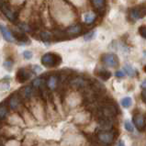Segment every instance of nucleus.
Returning a JSON list of instances; mask_svg holds the SVG:
<instances>
[{
	"label": "nucleus",
	"mask_w": 146,
	"mask_h": 146,
	"mask_svg": "<svg viewBox=\"0 0 146 146\" xmlns=\"http://www.w3.org/2000/svg\"><path fill=\"white\" fill-rule=\"evenodd\" d=\"M62 62V57L59 54L56 53H52L49 52L44 54V55L41 57V64L44 65L45 67L48 68H52V67H56L59 64H61Z\"/></svg>",
	"instance_id": "obj_1"
},
{
	"label": "nucleus",
	"mask_w": 146,
	"mask_h": 146,
	"mask_svg": "<svg viewBox=\"0 0 146 146\" xmlns=\"http://www.w3.org/2000/svg\"><path fill=\"white\" fill-rule=\"evenodd\" d=\"M115 138H116V134L113 131L98 132V139L104 145H111L114 143Z\"/></svg>",
	"instance_id": "obj_2"
},
{
	"label": "nucleus",
	"mask_w": 146,
	"mask_h": 146,
	"mask_svg": "<svg viewBox=\"0 0 146 146\" xmlns=\"http://www.w3.org/2000/svg\"><path fill=\"white\" fill-rule=\"evenodd\" d=\"M101 61L105 65L108 66V67L115 68L119 65V58L116 54L113 53H106L102 55Z\"/></svg>",
	"instance_id": "obj_3"
},
{
	"label": "nucleus",
	"mask_w": 146,
	"mask_h": 146,
	"mask_svg": "<svg viewBox=\"0 0 146 146\" xmlns=\"http://www.w3.org/2000/svg\"><path fill=\"white\" fill-rule=\"evenodd\" d=\"M113 129V123L110 119L100 118L98 122V131H112Z\"/></svg>",
	"instance_id": "obj_4"
},
{
	"label": "nucleus",
	"mask_w": 146,
	"mask_h": 146,
	"mask_svg": "<svg viewBox=\"0 0 146 146\" xmlns=\"http://www.w3.org/2000/svg\"><path fill=\"white\" fill-rule=\"evenodd\" d=\"M20 104H21V98L19 97V94H12L7 99V106L11 110H18L20 107Z\"/></svg>",
	"instance_id": "obj_5"
},
{
	"label": "nucleus",
	"mask_w": 146,
	"mask_h": 146,
	"mask_svg": "<svg viewBox=\"0 0 146 146\" xmlns=\"http://www.w3.org/2000/svg\"><path fill=\"white\" fill-rule=\"evenodd\" d=\"M31 71L27 70L26 68H20L19 69V71L17 72V76H16V78L17 80H18L19 83H25L27 80L31 78Z\"/></svg>",
	"instance_id": "obj_6"
},
{
	"label": "nucleus",
	"mask_w": 146,
	"mask_h": 146,
	"mask_svg": "<svg viewBox=\"0 0 146 146\" xmlns=\"http://www.w3.org/2000/svg\"><path fill=\"white\" fill-rule=\"evenodd\" d=\"M133 122H134V125L140 131H144L146 120H145V117L143 114L139 113L133 116Z\"/></svg>",
	"instance_id": "obj_7"
},
{
	"label": "nucleus",
	"mask_w": 146,
	"mask_h": 146,
	"mask_svg": "<svg viewBox=\"0 0 146 146\" xmlns=\"http://www.w3.org/2000/svg\"><path fill=\"white\" fill-rule=\"evenodd\" d=\"M19 97L25 100H30L34 96V88L31 86H24L23 88L20 89V93L19 94Z\"/></svg>",
	"instance_id": "obj_8"
},
{
	"label": "nucleus",
	"mask_w": 146,
	"mask_h": 146,
	"mask_svg": "<svg viewBox=\"0 0 146 146\" xmlns=\"http://www.w3.org/2000/svg\"><path fill=\"white\" fill-rule=\"evenodd\" d=\"M144 15H145V8L144 7L143 9L141 8V7H134V8H132V9H131V11H130V17L133 21H137V20L143 19Z\"/></svg>",
	"instance_id": "obj_9"
},
{
	"label": "nucleus",
	"mask_w": 146,
	"mask_h": 146,
	"mask_svg": "<svg viewBox=\"0 0 146 146\" xmlns=\"http://www.w3.org/2000/svg\"><path fill=\"white\" fill-rule=\"evenodd\" d=\"M70 85L72 86L74 88L80 89V88H84V87H86V81L83 77L76 76V77H74V78L71 79V80H70Z\"/></svg>",
	"instance_id": "obj_10"
},
{
	"label": "nucleus",
	"mask_w": 146,
	"mask_h": 146,
	"mask_svg": "<svg viewBox=\"0 0 146 146\" xmlns=\"http://www.w3.org/2000/svg\"><path fill=\"white\" fill-rule=\"evenodd\" d=\"M0 9H1V11L3 12V14L5 15L7 18L10 20L11 22H14L15 20L17 19V15L15 12H13L9 7H8L6 3H4L3 5L1 6V7H0Z\"/></svg>",
	"instance_id": "obj_11"
},
{
	"label": "nucleus",
	"mask_w": 146,
	"mask_h": 146,
	"mask_svg": "<svg viewBox=\"0 0 146 146\" xmlns=\"http://www.w3.org/2000/svg\"><path fill=\"white\" fill-rule=\"evenodd\" d=\"M8 122L12 124L13 126H24V120L22 117L19 114H13L10 117H8Z\"/></svg>",
	"instance_id": "obj_12"
},
{
	"label": "nucleus",
	"mask_w": 146,
	"mask_h": 146,
	"mask_svg": "<svg viewBox=\"0 0 146 146\" xmlns=\"http://www.w3.org/2000/svg\"><path fill=\"white\" fill-rule=\"evenodd\" d=\"M58 83H59V76H55V74H52V76H50L47 79L46 82V86L50 90H55L56 87L58 86Z\"/></svg>",
	"instance_id": "obj_13"
},
{
	"label": "nucleus",
	"mask_w": 146,
	"mask_h": 146,
	"mask_svg": "<svg viewBox=\"0 0 146 146\" xmlns=\"http://www.w3.org/2000/svg\"><path fill=\"white\" fill-rule=\"evenodd\" d=\"M0 31H1L4 39H5L7 41H8V42H13L14 38H13V36H12V33L9 31V30H8L6 26L0 24Z\"/></svg>",
	"instance_id": "obj_14"
},
{
	"label": "nucleus",
	"mask_w": 146,
	"mask_h": 146,
	"mask_svg": "<svg viewBox=\"0 0 146 146\" xmlns=\"http://www.w3.org/2000/svg\"><path fill=\"white\" fill-rule=\"evenodd\" d=\"M4 131H5L4 135H5L6 137H7V138H9V139H13L14 137H16L17 134H19L20 133V131L18 128H16V126H13L11 128H5L4 129Z\"/></svg>",
	"instance_id": "obj_15"
},
{
	"label": "nucleus",
	"mask_w": 146,
	"mask_h": 146,
	"mask_svg": "<svg viewBox=\"0 0 146 146\" xmlns=\"http://www.w3.org/2000/svg\"><path fill=\"white\" fill-rule=\"evenodd\" d=\"M12 36H13V38L18 40L19 41L20 44H25V43H28L29 42V39L28 37L26 36V34L23 32V31H14V33L12 34Z\"/></svg>",
	"instance_id": "obj_16"
},
{
	"label": "nucleus",
	"mask_w": 146,
	"mask_h": 146,
	"mask_svg": "<svg viewBox=\"0 0 146 146\" xmlns=\"http://www.w3.org/2000/svg\"><path fill=\"white\" fill-rule=\"evenodd\" d=\"M82 31V27L80 25H73L67 28V30L65 31L66 35H71V36H76Z\"/></svg>",
	"instance_id": "obj_17"
},
{
	"label": "nucleus",
	"mask_w": 146,
	"mask_h": 146,
	"mask_svg": "<svg viewBox=\"0 0 146 146\" xmlns=\"http://www.w3.org/2000/svg\"><path fill=\"white\" fill-rule=\"evenodd\" d=\"M96 74H98V77H100L104 81H107L111 77V73L106 69H98L96 71Z\"/></svg>",
	"instance_id": "obj_18"
},
{
	"label": "nucleus",
	"mask_w": 146,
	"mask_h": 146,
	"mask_svg": "<svg viewBox=\"0 0 146 146\" xmlns=\"http://www.w3.org/2000/svg\"><path fill=\"white\" fill-rule=\"evenodd\" d=\"M8 117V106L6 102L0 104V121L6 119Z\"/></svg>",
	"instance_id": "obj_19"
},
{
	"label": "nucleus",
	"mask_w": 146,
	"mask_h": 146,
	"mask_svg": "<svg viewBox=\"0 0 146 146\" xmlns=\"http://www.w3.org/2000/svg\"><path fill=\"white\" fill-rule=\"evenodd\" d=\"M9 76H6L0 80V91H7L9 89L10 83H9Z\"/></svg>",
	"instance_id": "obj_20"
},
{
	"label": "nucleus",
	"mask_w": 146,
	"mask_h": 146,
	"mask_svg": "<svg viewBox=\"0 0 146 146\" xmlns=\"http://www.w3.org/2000/svg\"><path fill=\"white\" fill-rule=\"evenodd\" d=\"M96 19V14L93 12H86L84 14V21L87 24H91L95 21Z\"/></svg>",
	"instance_id": "obj_21"
},
{
	"label": "nucleus",
	"mask_w": 146,
	"mask_h": 146,
	"mask_svg": "<svg viewBox=\"0 0 146 146\" xmlns=\"http://www.w3.org/2000/svg\"><path fill=\"white\" fill-rule=\"evenodd\" d=\"M40 38L42 40H44V42L46 43L47 41L52 40V34L49 31H42L40 33Z\"/></svg>",
	"instance_id": "obj_22"
},
{
	"label": "nucleus",
	"mask_w": 146,
	"mask_h": 146,
	"mask_svg": "<svg viewBox=\"0 0 146 146\" xmlns=\"http://www.w3.org/2000/svg\"><path fill=\"white\" fill-rule=\"evenodd\" d=\"M124 70H125V72H126V74H128L129 76H135V71L134 69L132 68V66H131L130 64H125L124 65Z\"/></svg>",
	"instance_id": "obj_23"
},
{
	"label": "nucleus",
	"mask_w": 146,
	"mask_h": 146,
	"mask_svg": "<svg viewBox=\"0 0 146 146\" xmlns=\"http://www.w3.org/2000/svg\"><path fill=\"white\" fill-rule=\"evenodd\" d=\"M131 104H132V100L130 97H127V98H124L122 100H121V105L123 108H130L131 106Z\"/></svg>",
	"instance_id": "obj_24"
},
{
	"label": "nucleus",
	"mask_w": 146,
	"mask_h": 146,
	"mask_svg": "<svg viewBox=\"0 0 146 146\" xmlns=\"http://www.w3.org/2000/svg\"><path fill=\"white\" fill-rule=\"evenodd\" d=\"M93 4L96 8H98V10H102L104 4H105V0H93Z\"/></svg>",
	"instance_id": "obj_25"
},
{
	"label": "nucleus",
	"mask_w": 146,
	"mask_h": 146,
	"mask_svg": "<svg viewBox=\"0 0 146 146\" xmlns=\"http://www.w3.org/2000/svg\"><path fill=\"white\" fill-rule=\"evenodd\" d=\"M43 83V80H42V78H36L35 80H33L32 82V87L34 89H39V87Z\"/></svg>",
	"instance_id": "obj_26"
},
{
	"label": "nucleus",
	"mask_w": 146,
	"mask_h": 146,
	"mask_svg": "<svg viewBox=\"0 0 146 146\" xmlns=\"http://www.w3.org/2000/svg\"><path fill=\"white\" fill-rule=\"evenodd\" d=\"M95 36H96V31H90L86 33V34H85L84 36V40H93L95 38Z\"/></svg>",
	"instance_id": "obj_27"
},
{
	"label": "nucleus",
	"mask_w": 146,
	"mask_h": 146,
	"mask_svg": "<svg viewBox=\"0 0 146 146\" xmlns=\"http://www.w3.org/2000/svg\"><path fill=\"white\" fill-rule=\"evenodd\" d=\"M124 127H125V129H126V131H129V132H133V131H134L133 125H132V123L130 121V120H126V121H125Z\"/></svg>",
	"instance_id": "obj_28"
},
{
	"label": "nucleus",
	"mask_w": 146,
	"mask_h": 146,
	"mask_svg": "<svg viewBox=\"0 0 146 146\" xmlns=\"http://www.w3.org/2000/svg\"><path fill=\"white\" fill-rule=\"evenodd\" d=\"M3 66H4V67H5L7 70H11L12 67H13V62L10 61V60H7V61L4 62Z\"/></svg>",
	"instance_id": "obj_29"
},
{
	"label": "nucleus",
	"mask_w": 146,
	"mask_h": 146,
	"mask_svg": "<svg viewBox=\"0 0 146 146\" xmlns=\"http://www.w3.org/2000/svg\"><path fill=\"white\" fill-rule=\"evenodd\" d=\"M32 56H33V54H32V52H31V51H25V52H23V57H24L26 60H30V59H31Z\"/></svg>",
	"instance_id": "obj_30"
},
{
	"label": "nucleus",
	"mask_w": 146,
	"mask_h": 146,
	"mask_svg": "<svg viewBox=\"0 0 146 146\" xmlns=\"http://www.w3.org/2000/svg\"><path fill=\"white\" fill-rule=\"evenodd\" d=\"M139 32L143 39H146V27L145 26H141L139 29Z\"/></svg>",
	"instance_id": "obj_31"
},
{
	"label": "nucleus",
	"mask_w": 146,
	"mask_h": 146,
	"mask_svg": "<svg viewBox=\"0 0 146 146\" xmlns=\"http://www.w3.org/2000/svg\"><path fill=\"white\" fill-rule=\"evenodd\" d=\"M19 26L20 29H22L23 31H31V27H30V26H28L27 24H23V23H21V24H19ZM30 32H31V31H30Z\"/></svg>",
	"instance_id": "obj_32"
},
{
	"label": "nucleus",
	"mask_w": 146,
	"mask_h": 146,
	"mask_svg": "<svg viewBox=\"0 0 146 146\" xmlns=\"http://www.w3.org/2000/svg\"><path fill=\"white\" fill-rule=\"evenodd\" d=\"M115 76L117 77H119V78H121V77H123L125 76V74H124V72L122 70H119V71H117V72H116Z\"/></svg>",
	"instance_id": "obj_33"
},
{
	"label": "nucleus",
	"mask_w": 146,
	"mask_h": 146,
	"mask_svg": "<svg viewBox=\"0 0 146 146\" xmlns=\"http://www.w3.org/2000/svg\"><path fill=\"white\" fill-rule=\"evenodd\" d=\"M141 100H143V102H146V91L145 89H143L141 93Z\"/></svg>",
	"instance_id": "obj_34"
},
{
	"label": "nucleus",
	"mask_w": 146,
	"mask_h": 146,
	"mask_svg": "<svg viewBox=\"0 0 146 146\" xmlns=\"http://www.w3.org/2000/svg\"><path fill=\"white\" fill-rule=\"evenodd\" d=\"M32 71L34 73H39V72H40V71H41V68L40 67V66H38V65H33L32 66Z\"/></svg>",
	"instance_id": "obj_35"
},
{
	"label": "nucleus",
	"mask_w": 146,
	"mask_h": 146,
	"mask_svg": "<svg viewBox=\"0 0 146 146\" xmlns=\"http://www.w3.org/2000/svg\"><path fill=\"white\" fill-rule=\"evenodd\" d=\"M141 88H143V89L146 88V82H145V80H143V83H141Z\"/></svg>",
	"instance_id": "obj_36"
},
{
	"label": "nucleus",
	"mask_w": 146,
	"mask_h": 146,
	"mask_svg": "<svg viewBox=\"0 0 146 146\" xmlns=\"http://www.w3.org/2000/svg\"><path fill=\"white\" fill-rule=\"evenodd\" d=\"M118 146H125V144H124V143H123L122 141H119Z\"/></svg>",
	"instance_id": "obj_37"
},
{
	"label": "nucleus",
	"mask_w": 146,
	"mask_h": 146,
	"mask_svg": "<svg viewBox=\"0 0 146 146\" xmlns=\"http://www.w3.org/2000/svg\"><path fill=\"white\" fill-rule=\"evenodd\" d=\"M4 3H5V2H4V0H0V7H1V6L3 5Z\"/></svg>",
	"instance_id": "obj_38"
},
{
	"label": "nucleus",
	"mask_w": 146,
	"mask_h": 146,
	"mask_svg": "<svg viewBox=\"0 0 146 146\" xmlns=\"http://www.w3.org/2000/svg\"><path fill=\"white\" fill-rule=\"evenodd\" d=\"M0 128H1V123H0Z\"/></svg>",
	"instance_id": "obj_39"
}]
</instances>
